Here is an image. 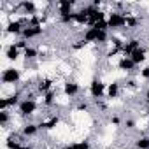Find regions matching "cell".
<instances>
[{"label": "cell", "mask_w": 149, "mask_h": 149, "mask_svg": "<svg viewBox=\"0 0 149 149\" xmlns=\"http://www.w3.org/2000/svg\"><path fill=\"white\" fill-rule=\"evenodd\" d=\"M135 149H149V135L140 133L135 139Z\"/></svg>", "instance_id": "cell-24"}, {"label": "cell", "mask_w": 149, "mask_h": 149, "mask_svg": "<svg viewBox=\"0 0 149 149\" xmlns=\"http://www.w3.org/2000/svg\"><path fill=\"white\" fill-rule=\"evenodd\" d=\"M88 91H90V97H91V98L102 100L104 95H105V91H107V84H105L102 79L95 77V79H91V83H90V86H88Z\"/></svg>", "instance_id": "cell-3"}, {"label": "cell", "mask_w": 149, "mask_h": 149, "mask_svg": "<svg viewBox=\"0 0 149 149\" xmlns=\"http://www.w3.org/2000/svg\"><path fill=\"white\" fill-rule=\"evenodd\" d=\"M140 79H144V81H149V65H144L142 68H140Z\"/></svg>", "instance_id": "cell-30"}, {"label": "cell", "mask_w": 149, "mask_h": 149, "mask_svg": "<svg viewBox=\"0 0 149 149\" xmlns=\"http://www.w3.org/2000/svg\"><path fill=\"white\" fill-rule=\"evenodd\" d=\"M37 56H40V53H39V49L33 47V46H30L28 49L23 51V58H25V61H33Z\"/></svg>", "instance_id": "cell-23"}, {"label": "cell", "mask_w": 149, "mask_h": 149, "mask_svg": "<svg viewBox=\"0 0 149 149\" xmlns=\"http://www.w3.org/2000/svg\"><path fill=\"white\" fill-rule=\"evenodd\" d=\"M107 25L111 32H119L126 28V13L123 11H111L107 13Z\"/></svg>", "instance_id": "cell-1"}, {"label": "cell", "mask_w": 149, "mask_h": 149, "mask_svg": "<svg viewBox=\"0 0 149 149\" xmlns=\"http://www.w3.org/2000/svg\"><path fill=\"white\" fill-rule=\"evenodd\" d=\"M40 132V128H39V125L37 123H25L23 126H21V130H19V133L25 137V139H32V137H35L37 133Z\"/></svg>", "instance_id": "cell-13"}, {"label": "cell", "mask_w": 149, "mask_h": 149, "mask_svg": "<svg viewBox=\"0 0 149 149\" xmlns=\"http://www.w3.org/2000/svg\"><path fill=\"white\" fill-rule=\"evenodd\" d=\"M86 46H88V44L81 39V40H77L76 44H72V49H81V47H86Z\"/></svg>", "instance_id": "cell-33"}, {"label": "cell", "mask_w": 149, "mask_h": 149, "mask_svg": "<svg viewBox=\"0 0 149 149\" xmlns=\"http://www.w3.org/2000/svg\"><path fill=\"white\" fill-rule=\"evenodd\" d=\"M42 33H44L42 26H26L21 37H23L25 40H33V39H39Z\"/></svg>", "instance_id": "cell-16"}, {"label": "cell", "mask_w": 149, "mask_h": 149, "mask_svg": "<svg viewBox=\"0 0 149 149\" xmlns=\"http://www.w3.org/2000/svg\"><path fill=\"white\" fill-rule=\"evenodd\" d=\"M139 23H140V18H139V16H135V14H132V13H126V28H128V30L137 28Z\"/></svg>", "instance_id": "cell-25"}, {"label": "cell", "mask_w": 149, "mask_h": 149, "mask_svg": "<svg viewBox=\"0 0 149 149\" xmlns=\"http://www.w3.org/2000/svg\"><path fill=\"white\" fill-rule=\"evenodd\" d=\"M119 95H121V84H119L118 81H112V83H109V84H107L105 97H107L109 100H114V98H118Z\"/></svg>", "instance_id": "cell-20"}, {"label": "cell", "mask_w": 149, "mask_h": 149, "mask_svg": "<svg viewBox=\"0 0 149 149\" xmlns=\"http://www.w3.org/2000/svg\"><path fill=\"white\" fill-rule=\"evenodd\" d=\"M0 79H2V84L6 86H14L21 81V70L16 67H7L2 70V77Z\"/></svg>", "instance_id": "cell-2"}, {"label": "cell", "mask_w": 149, "mask_h": 149, "mask_svg": "<svg viewBox=\"0 0 149 149\" xmlns=\"http://www.w3.org/2000/svg\"><path fill=\"white\" fill-rule=\"evenodd\" d=\"M98 33H100V30H97L95 26H88V28L83 32V40H84L86 44H97Z\"/></svg>", "instance_id": "cell-17"}, {"label": "cell", "mask_w": 149, "mask_h": 149, "mask_svg": "<svg viewBox=\"0 0 149 149\" xmlns=\"http://www.w3.org/2000/svg\"><path fill=\"white\" fill-rule=\"evenodd\" d=\"M42 105L46 109H51L53 105H56V91L54 90L49 91V93H46V95H42Z\"/></svg>", "instance_id": "cell-21"}, {"label": "cell", "mask_w": 149, "mask_h": 149, "mask_svg": "<svg viewBox=\"0 0 149 149\" xmlns=\"http://www.w3.org/2000/svg\"><path fill=\"white\" fill-rule=\"evenodd\" d=\"M18 9H21L23 11V14H26V18H30V16H35L37 14V4L35 2H32V0H23V2H19L18 4Z\"/></svg>", "instance_id": "cell-15"}, {"label": "cell", "mask_w": 149, "mask_h": 149, "mask_svg": "<svg viewBox=\"0 0 149 149\" xmlns=\"http://www.w3.org/2000/svg\"><path fill=\"white\" fill-rule=\"evenodd\" d=\"M111 123H112V125H116V126H119V125H121L119 116H112V118H111Z\"/></svg>", "instance_id": "cell-35"}, {"label": "cell", "mask_w": 149, "mask_h": 149, "mask_svg": "<svg viewBox=\"0 0 149 149\" xmlns=\"http://www.w3.org/2000/svg\"><path fill=\"white\" fill-rule=\"evenodd\" d=\"M139 47H142V40L137 39V37H130V39H125V44L121 47V54L123 56H130L133 51H137Z\"/></svg>", "instance_id": "cell-7"}, {"label": "cell", "mask_w": 149, "mask_h": 149, "mask_svg": "<svg viewBox=\"0 0 149 149\" xmlns=\"http://www.w3.org/2000/svg\"><path fill=\"white\" fill-rule=\"evenodd\" d=\"M79 112H86V111H90V104L88 102H79V105L76 107Z\"/></svg>", "instance_id": "cell-32"}, {"label": "cell", "mask_w": 149, "mask_h": 149, "mask_svg": "<svg viewBox=\"0 0 149 149\" xmlns=\"http://www.w3.org/2000/svg\"><path fill=\"white\" fill-rule=\"evenodd\" d=\"M123 126H125L126 130H135V128H137V121L132 119V118H128V119L123 121Z\"/></svg>", "instance_id": "cell-29"}, {"label": "cell", "mask_w": 149, "mask_h": 149, "mask_svg": "<svg viewBox=\"0 0 149 149\" xmlns=\"http://www.w3.org/2000/svg\"><path fill=\"white\" fill-rule=\"evenodd\" d=\"M76 13V11H74ZM74 13L72 14H65V16H58V21L61 25H74Z\"/></svg>", "instance_id": "cell-27"}, {"label": "cell", "mask_w": 149, "mask_h": 149, "mask_svg": "<svg viewBox=\"0 0 149 149\" xmlns=\"http://www.w3.org/2000/svg\"><path fill=\"white\" fill-rule=\"evenodd\" d=\"M9 121H11V112L9 111H0V126L7 128L9 126Z\"/></svg>", "instance_id": "cell-26"}, {"label": "cell", "mask_w": 149, "mask_h": 149, "mask_svg": "<svg viewBox=\"0 0 149 149\" xmlns=\"http://www.w3.org/2000/svg\"><path fill=\"white\" fill-rule=\"evenodd\" d=\"M53 86H54V79H53V77H42V79L37 81L35 91H37L39 95H46V93L53 91Z\"/></svg>", "instance_id": "cell-11"}, {"label": "cell", "mask_w": 149, "mask_h": 149, "mask_svg": "<svg viewBox=\"0 0 149 149\" xmlns=\"http://www.w3.org/2000/svg\"><path fill=\"white\" fill-rule=\"evenodd\" d=\"M144 102H146V104L149 105V88H147V90L144 91Z\"/></svg>", "instance_id": "cell-36"}, {"label": "cell", "mask_w": 149, "mask_h": 149, "mask_svg": "<svg viewBox=\"0 0 149 149\" xmlns=\"http://www.w3.org/2000/svg\"><path fill=\"white\" fill-rule=\"evenodd\" d=\"M91 144L90 140H79V142H70V144H65L63 149H90Z\"/></svg>", "instance_id": "cell-22"}, {"label": "cell", "mask_w": 149, "mask_h": 149, "mask_svg": "<svg viewBox=\"0 0 149 149\" xmlns=\"http://www.w3.org/2000/svg\"><path fill=\"white\" fill-rule=\"evenodd\" d=\"M60 121H61V118H60L58 114H53V116H49V118H44V119H40L37 125H39V128H40L42 132H49V130L56 128V126L60 125Z\"/></svg>", "instance_id": "cell-9"}, {"label": "cell", "mask_w": 149, "mask_h": 149, "mask_svg": "<svg viewBox=\"0 0 149 149\" xmlns=\"http://www.w3.org/2000/svg\"><path fill=\"white\" fill-rule=\"evenodd\" d=\"M74 25H77V26H88L90 25V14H88L86 6H83L79 11L74 13Z\"/></svg>", "instance_id": "cell-10"}, {"label": "cell", "mask_w": 149, "mask_h": 149, "mask_svg": "<svg viewBox=\"0 0 149 149\" xmlns=\"http://www.w3.org/2000/svg\"><path fill=\"white\" fill-rule=\"evenodd\" d=\"M25 28H26V18H25V19H11V21L6 25L4 32H6L7 35H23Z\"/></svg>", "instance_id": "cell-5"}, {"label": "cell", "mask_w": 149, "mask_h": 149, "mask_svg": "<svg viewBox=\"0 0 149 149\" xmlns=\"http://www.w3.org/2000/svg\"><path fill=\"white\" fill-rule=\"evenodd\" d=\"M125 86H126V88H137V83H135L133 79H128V81L125 83Z\"/></svg>", "instance_id": "cell-34"}, {"label": "cell", "mask_w": 149, "mask_h": 149, "mask_svg": "<svg viewBox=\"0 0 149 149\" xmlns=\"http://www.w3.org/2000/svg\"><path fill=\"white\" fill-rule=\"evenodd\" d=\"M81 93V86L76 81H65L63 83V95L67 98H76Z\"/></svg>", "instance_id": "cell-12"}, {"label": "cell", "mask_w": 149, "mask_h": 149, "mask_svg": "<svg viewBox=\"0 0 149 149\" xmlns=\"http://www.w3.org/2000/svg\"><path fill=\"white\" fill-rule=\"evenodd\" d=\"M107 42H111V39H109V32H100V33H98V40H97V44L104 46V44H107Z\"/></svg>", "instance_id": "cell-28"}, {"label": "cell", "mask_w": 149, "mask_h": 149, "mask_svg": "<svg viewBox=\"0 0 149 149\" xmlns=\"http://www.w3.org/2000/svg\"><path fill=\"white\" fill-rule=\"evenodd\" d=\"M128 58H132V61L139 67V65H142V63H146V60H147V49L142 46V47H139L137 51H133Z\"/></svg>", "instance_id": "cell-18"}, {"label": "cell", "mask_w": 149, "mask_h": 149, "mask_svg": "<svg viewBox=\"0 0 149 149\" xmlns=\"http://www.w3.org/2000/svg\"><path fill=\"white\" fill-rule=\"evenodd\" d=\"M37 111H39V104H37V100L23 98L21 104L18 105V116H21V118H30V116H33Z\"/></svg>", "instance_id": "cell-4"}, {"label": "cell", "mask_w": 149, "mask_h": 149, "mask_svg": "<svg viewBox=\"0 0 149 149\" xmlns=\"http://www.w3.org/2000/svg\"><path fill=\"white\" fill-rule=\"evenodd\" d=\"M77 4L74 2V0H58V2L54 4L56 7V14L58 16H65V14H72L74 13V7H76Z\"/></svg>", "instance_id": "cell-8"}, {"label": "cell", "mask_w": 149, "mask_h": 149, "mask_svg": "<svg viewBox=\"0 0 149 149\" xmlns=\"http://www.w3.org/2000/svg\"><path fill=\"white\" fill-rule=\"evenodd\" d=\"M14 44H16V46H18V49H21V51H25V49H28V47H30L28 40H25V39H19V40H16Z\"/></svg>", "instance_id": "cell-31"}, {"label": "cell", "mask_w": 149, "mask_h": 149, "mask_svg": "<svg viewBox=\"0 0 149 149\" xmlns=\"http://www.w3.org/2000/svg\"><path fill=\"white\" fill-rule=\"evenodd\" d=\"M19 56H23V51L18 49V46H16L14 42L6 47V58H7L9 61H16V60H19Z\"/></svg>", "instance_id": "cell-19"}, {"label": "cell", "mask_w": 149, "mask_h": 149, "mask_svg": "<svg viewBox=\"0 0 149 149\" xmlns=\"http://www.w3.org/2000/svg\"><path fill=\"white\" fill-rule=\"evenodd\" d=\"M118 68H119L121 72H125V74H132V72H135L137 65L132 61V58H128V56H121L119 61H118Z\"/></svg>", "instance_id": "cell-14"}, {"label": "cell", "mask_w": 149, "mask_h": 149, "mask_svg": "<svg viewBox=\"0 0 149 149\" xmlns=\"http://www.w3.org/2000/svg\"><path fill=\"white\" fill-rule=\"evenodd\" d=\"M21 93H13L11 97H4V98H0V111H9L11 107H16L21 104Z\"/></svg>", "instance_id": "cell-6"}]
</instances>
